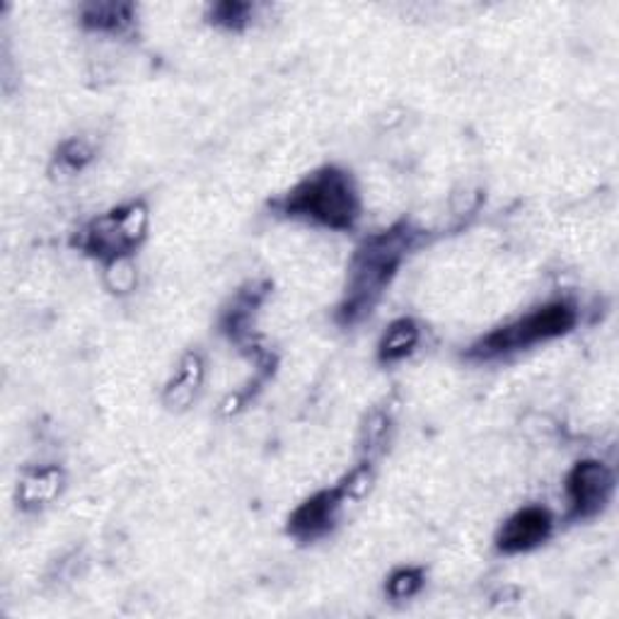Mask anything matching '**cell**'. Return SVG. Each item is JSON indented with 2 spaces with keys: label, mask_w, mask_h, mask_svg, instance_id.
<instances>
[{
  "label": "cell",
  "mask_w": 619,
  "mask_h": 619,
  "mask_svg": "<svg viewBox=\"0 0 619 619\" xmlns=\"http://www.w3.org/2000/svg\"><path fill=\"white\" fill-rule=\"evenodd\" d=\"M576 324V312L569 302H549L545 308H537L525 318L498 326L492 334H486L482 342L472 346V356L494 358L520 348H530L540 342H549L566 334Z\"/></svg>",
  "instance_id": "3957f363"
},
{
  "label": "cell",
  "mask_w": 619,
  "mask_h": 619,
  "mask_svg": "<svg viewBox=\"0 0 619 619\" xmlns=\"http://www.w3.org/2000/svg\"><path fill=\"white\" fill-rule=\"evenodd\" d=\"M136 284V268L128 256L122 260H114L107 264V286L114 294H128Z\"/></svg>",
  "instance_id": "4fadbf2b"
},
{
  "label": "cell",
  "mask_w": 619,
  "mask_h": 619,
  "mask_svg": "<svg viewBox=\"0 0 619 619\" xmlns=\"http://www.w3.org/2000/svg\"><path fill=\"white\" fill-rule=\"evenodd\" d=\"M549 532H552V516L545 508H523L504 523V528L498 530L496 545L501 552L506 554H518L535 549L537 545H542Z\"/></svg>",
  "instance_id": "52a82bcc"
},
{
  "label": "cell",
  "mask_w": 619,
  "mask_h": 619,
  "mask_svg": "<svg viewBox=\"0 0 619 619\" xmlns=\"http://www.w3.org/2000/svg\"><path fill=\"white\" fill-rule=\"evenodd\" d=\"M64 474L58 467H42V470H32L22 477L18 498L25 508H39L51 504V501L61 492Z\"/></svg>",
  "instance_id": "9c48e42d"
},
{
  "label": "cell",
  "mask_w": 619,
  "mask_h": 619,
  "mask_svg": "<svg viewBox=\"0 0 619 619\" xmlns=\"http://www.w3.org/2000/svg\"><path fill=\"white\" fill-rule=\"evenodd\" d=\"M146 232L148 208L144 202H134L90 220L78 236V248L110 264L131 254L144 242Z\"/></svg>",
  "instance_id": "277c9868"
},
{
  "label": "cell",
  "mask_w": 619,
  "mask_h": 619,
  "mask_svg": "<svg viewBox=\"0 0 619 619\" xmlns=\"http://www.w3.org/2000/svg\"><path fill=\"white\" fill-rule=\"evenodd\" d=\"M202 382H204V360L198 354H186L182 366L177 370V376H174L165 394H162V400H165V406L170 409H186L194 400L198 390H202Z\"/></svg>",
  "instance_id": "ba28073f"
},
{
  "label": "cell",
  "mask_w": 619,
  "mask_h": 619,
  "mask_svg": "<svg viewBox=\"0 0 619 619\" xmlns=\"http://www.w3.org/2000/svg\"><path fill=\"white\" fill-rule=\"evenodd\" d=\"M276 206L286 216L306 218L332 230H352L360 211L352 174L339 168H322L308 174Z\"/></svg>",
  "instance_id": "7a4b0ae2"
},
{
  "label": "cell",
  "mask_w": 619,
  "mask_h": 619,
  "mask_svg": "<svg viewBox=\"0 0 619 619\" xmlns=\"http://www.w3.org/2000/svg\"><path fill=\"white\" fill-rule=\"evenodd\" d=\"M566 494L571 518L586 520L598 516L615 494V474L598 460H583L566 477Z\"/></svg>",
  "instance_id": "5b68a950"
},
{
  "label": "cell",
  "mask_w": 619,
  "mask_h": 619,
  "mask_svg": "<svg viewBox=\"0 0 619 619\" xmlns=\"http://www.w3.org/2000/svg\"><path fill=\"white\" fill-rule=\"evenodd\" d=\"M250 13H252V8L248 3H220L214 8V18L218 25L230 27V30L242 27L244 22H248Z\"/></svg>",
  "instance_id": "9a60e30c"
},
{
  "label": "cell",
  "mask_w": 619,
  "mask_h": 619,
  "mask_svg": "<svg viewBox=\"0 0 619 619\" xmlns=\"http://www.w3.org/2000/svg\"><path fill=\"white\" fill-rule=\"evenodd\" d=\"M92 160V148L85 141H68L61 150H58V162L68 170V172H78L83 170L88 162Z\"/></svg>",
  "instance_id": "5bb4252c"
},
{
  "label": "cell",
  "mask_w": 619,
  "mask_h": 619,
  "mask_svg": "<svg viewBox=\"0 0 619 619\" xmlns=\"http://www.w3.org/2000/svg\"><path fill=\"white\" fill-rule=\"evenodd\" d=\"M134 20V5L128 3H90L83 8V25L98 32H122Z\"/></svg>",
  "instance_id": "30bf717a"
},
{
  "label": "cell",
  "mask_w": 619,
  "mask_h": 619,
  "mask_svg": "<svg viewBox=\"0 0 619 619\" xmlns=\"http://www.w3.org/2000/svg\"><path fill=\"white\" fill-rule=\"evenodd\" d=\"M419 344V326L412 320H397L390 324L380 342V360L382 364H394L414 352Z\"/></svg>",
  "instance_id": "8fae6325"
},
{
  "label": "cell",
  "mask_w": 619,
  "mask_h": 619,
  "mask_svg": "<svg viewBox=\"0 0 619 619\" xmlns=\"http://www.w3.org/2000/svg\"><path fill=\"white\" fill-rule=\"evenodd\" d=\"M348 498L352 496H348L344 482L330 489V492H320L310 496L306 504H300L294 516H290L288 532L302 542L318 540V537L326 535L334 528L339 511H342Z\"/></svg>",
  "instance_id": "8992f818"
},
{
  "label": "cell",
  "mask_w": 619,
  "mask_h": 619,
  "mask_svg": "<svg viewBox=\"0 0 619 619\" xmlns=\"http://www.w3.org/2000/svg\"><path fill=\"white\" fill-rule=\"evenodd\" d=\"M416 238L419 232L412 226L402 223L376 232V236H370L360 244L352 264H348L344 300L339 306V322L356 324L368 318L385 290H388L404 256L416 244Z\"/></svg>",
  "instance_id": "6da1fadb"
},
{
  "label": "cell",
  "mask_w": 619,
  "mask_h": 619,
  "mask_svg": "<svg viewBox=\"0 0 619 619\" xmlns=\"http://www.w3.org/2000/svg\"><path fill=\"white\" fill-rule=\"evenodd\" d=\"M424 586V574L419 569H400L394 571L388 581V595L394 600H406L422 591Z\"/></svg>",
  "instance_id": "7c38bea8"
}]
</instances>
